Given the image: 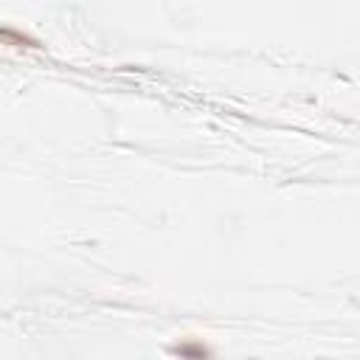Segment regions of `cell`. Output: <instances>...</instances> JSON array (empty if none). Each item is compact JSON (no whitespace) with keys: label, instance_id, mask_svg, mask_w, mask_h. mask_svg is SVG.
I'll list each match as a JSON object with an SVG mask.
<instances>
[{"label":"cell","instance_id":"6da1fadb","mask_svg":"<svg viewBox=\"0 0 360 360\" xmlns=\"http://www.w3.org/2000/svg\"><path fill=\"white\" fill-rule=\"evenodd\" d=\"M0 45H8V48H31V51H39L42 42L31 34H22L17 28H8V25H0Z\"/></svg>","mask_w":360,"mask_h":360},{"label":"cell","instance_id":"7a4b0ae2","mask_svg":"<svg viewBox=\"0 0 360 360\" xmlns=\"http://www.w3.org/2000/svg\"><path fill=\"white\" fill-rule=\"evenodd\" d=\"M172 354H177V357H208L211 354V349H205L202 343H177V346H172Z\"/></svg>","mask_w":360,"mask_h":360}]
</instances>
